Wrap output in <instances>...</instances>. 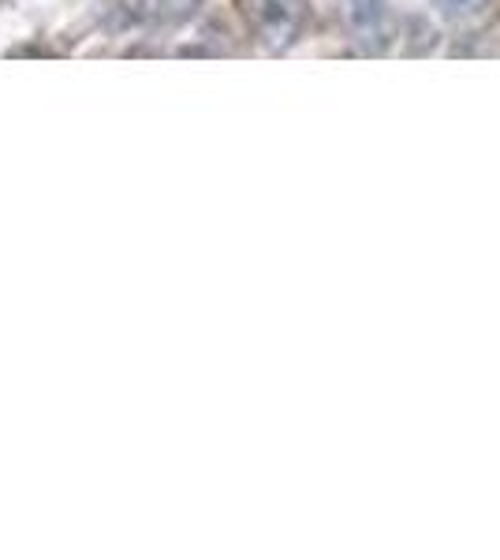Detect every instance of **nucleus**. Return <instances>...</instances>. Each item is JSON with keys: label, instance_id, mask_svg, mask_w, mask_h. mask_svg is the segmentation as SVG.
Returning <instances> with one entry per match:
<instances>
[{"label": "nucleus", "instance_id": "f03ea898", "mask_svg": "<svg viewBox=\"0 0 500 560\" xmlns=\"http://www.w3.org/2000/svg\"><path fill=\"white\" fill-rule=\"evenodd\" d=\"M340 12L354 42L367 52H381L393 38V12L388 0H340Z\"/></svg>", "mask_w": 500, "mask_h": 560}, {"label": "nucleus", "instance_id": "7ed1b4c3", "mask_svg": "<svg viewBox=\"0 0 500 560\" xmlns=\"http://www.w3.org/2000/svg\"><path fill=\"white\" fill-rule=\"evenodd\" d=\"M202 0H135L131 20L150 23V26H179L195 20Z\"/></svg>", "mask_w": 500, "mask_h": 560}, {"label": "nucleus", "instance_id": "f257e3e1", "mask_svg": "<svg viewBox=\"0 0 500 560\" xmlns=\"http://www.w3.org/2000/svg\"><path fill=\"white\" fill-rule=\"evenodd\" d=\"M243 12L269 49L292 45L306 26V0H243Z\"/></svg>", "mask_w": 500, "mask_h": 560}, {"label": "nucleus", "instance_id": "20e7f679", "mask_svg": "<svg viewBox=\"0 0 500 560\" xmlns=\"http://www.w3.org/2000/svg\"><path fill=\"white\" fill-rule=\"evenodd\" d=\"M449 20H467V15H478L489 8V0H433Z\"/></svg>", "mask_w": 500, "mask_h": 560}]
</instances>
